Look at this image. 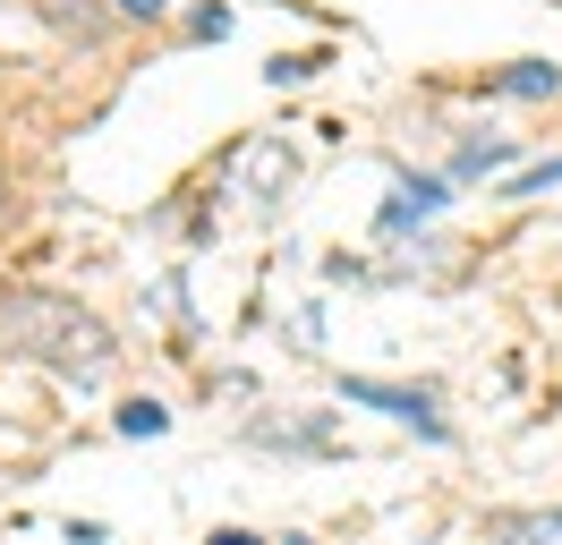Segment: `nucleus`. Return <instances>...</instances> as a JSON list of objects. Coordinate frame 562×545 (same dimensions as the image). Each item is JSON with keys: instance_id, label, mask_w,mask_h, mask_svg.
Returning <instances> with one entry per match:
<instances>
[{"instance_id": "20e7f679", "label": "nucleus", "mask_w": 562, "mask_h": 545, "mask_svg": "<svg viewBox=\"0 0 562 545\" xmlns=\"http://www.w3.org/2000/svg\"><path fill=\"white\" fill-rule=\"evenodd\" d=\"M494 94H512V102H546V94H562V68L554 60H512L503 77H486Z\"/></svg>"}, {"instance_id": "0eeeda50", "label": "nucleus", "mask_w": 562, "mask_h": 545, "mask_svg": "<svg viewBox=\"0 0 562 545\" xmlns=\"http://www.w3.org/2000/svg\"><path fill=\"white\" fill-rule=\"evenodd\" d=\"M494 537L503 545H562V511H503Z\"/></svg>"}, {"instance_id": "423d86ee", "label": "nucleus", "mask_w": 562, "mask_h": 545, "mask_svg": "<svg viewBox=\"0 0 562 545\" xmlns=\"http://www.w3.org/2000/svg\"><path fill=\"white\" fill-rule=\"evenodd\" d=\"M435 204H443V179H401L392 204H384V231H409V222H426Z\"/></svg>"}, {"instance_id": "9b49d317", "label": "nucleus", "mask_w": 562, "mask_h": 545, "mask_svg": "<svg viewBox=\"0 0 562 545\" xmlns=\"http://www.w3.org/2000/svg\"><path fill=\"white\" fill-rule=\"evenodd\" d=\"M554 179H562V154H554V163H528L520 179H512V188H554Z\"/></svg>"}, {"instance_id": "9d476101", "label": "nucleus", "mask_w": 562, "mask_h": 545, "mask_svg": "<svg viewBox=\"0 0 562 545\" xmlns=\"http://www.w3.org/2000/svg\"><path fill=\"white\" fill-rule=\"evenodd\" d=\"M196 34H205V43H222V34H231V9H222V0H213V9H196Z\"/></svg>"}, {"instance_id": "39448f33", "label": "nucleus", "mask_w": 562, "mask_h": 545, "mask_svg": "<svg viewBox=\"0 0 562 545\" xmlns=\"http://www.w3.org/2000/svg\"><path fill=\"white\" fill-rule=\"evenodd\" d=\"M35 9H43V26L77 34V43H103V34H111V18L94 9V0H35Z\"/></svg>"}, {"instance_id": "f8f14e48", "label": "nucleus", "mask_w": 562, "mask_h": 545, "mask_svg": "<svg viewBox=\"0 0 562 545\" xmlns=\"http://www.w3.org/2000/svg\"><path fill=\"white\" fill-rule=\"evenodd\" d=\"M205 545H256V537H247V529H213Z\"/></svg>"}, {"instance_id": "ddd939ff", "label": "nucleus", "mask_w": 562, "mask_h": 545, "mask_svg": "<svg viewBox=\"0 0 562 545\" xmlns=\"http://www.w3.org/2000/svg\"><path fill=\"white\" fill-rule=\"evenodd\" d=\"M120 9H128V18H162V0H120Z\"/></svg>"}, {"instance_id": "f257e3e1", "label": "nucleus", "mask_w": 562, "mask_h": 545, "mask_svg": "<svg viewBox=\"0 0 562 545\" xmlns=\"http://www.w3.org/2000/svg\"><path fill=\"white\" fill-rule=\"evenodd\" d=\"M0 341H9L18 358L52 367L60 383H103V375L120 367L111 324L94 315V307L60 299V290H9V307H0Z\"/></svg>"}, {"instance_id": "6e6552de", "label": "nucleus", "mask_w": 562, "mask_h": 545, "mask_svg": "<svg viewBox=\"0 0 562 545\" xmlns=\"http://www.w3.org/2000/svg\"><path fill=\"white\" fill-rule=\"evenodd\" d=\"M512 163V145L503 136H477V145H460V179H477V170H503Z\"/></svg>"}, {"instance_id": "4468645a", "label": "nucleus", "mask_w": 562, "mask_h": 545, "mask_svg": "<svg viewBox=\"0 0 562 545\" xmlns=\"http://www.w3.org/2000/svg\"><path fill=\"white\" fill-rule=\"evenodd\" d=\"M0 213H9V179H0Z\"/></svg>"}, {"instance_id": "7ed1b4c3", "label": "nucleus", "mask_w": 562, "mask_h": 545, "mask_svg": "<svg viewBox=\"0 0 562 545\" xmlns=\"http://www.w3.org/2000/svg\"><path fill=\"white\" fill-rule=\"evenodd\" d=\"M341 401L358 409H384V418H401V426H418V435H443V418H435V392H409V383H341Z\"/></svg>"}, {"instance_id": "f03ea898", "label": "nucleus", "mask_w": 562, "mask_h": 545, "mask_svg": "<svg viewBox=\"0 0 562 545\" xmlns=\"http://www.w3.org/2000/svg\"><path fill=\"white\" fill-rule=\"evenodd\" d=\"M290 179H299V163H290L281 136H256V145L231 154V188H239L247 204H281V197H290Z\"/></svg>"}, {"instance_id": "1a4fd4ad", "label": "nucleus", "mask_w": 562, "mask_h": 545, "mask_svg": "<svg viewBox=\"0 0 562 545\" xmlns=\"http://www.w3.org/2000/svg\"><path fill=\"white\" fill-rule=\"evenodd\" d=\"M162 426H171V409H162V401H128V409H120V435H162Z\"/></svg>"}]
</instances>
